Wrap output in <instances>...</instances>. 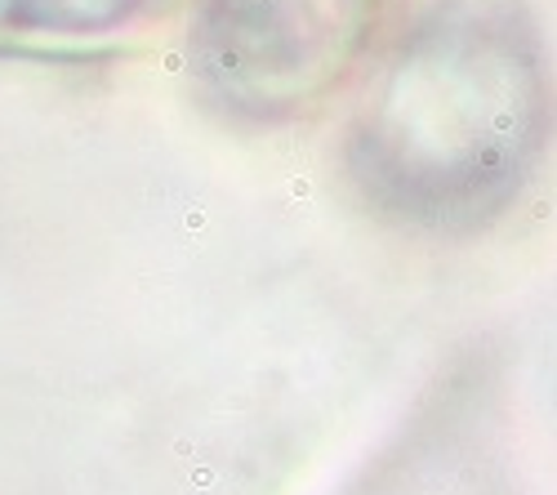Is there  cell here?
Wrapping results in <instances>:
<instances>
[{"label": "cell", "instance_id": "obj_1", "mask_svg": "<svg viewBox=\"0 0 557 495\" xmlns=\"http://www.w3.org/2000/svg\"><path fill=\"white\" fill-rule=\"evenodd\" d=\"M380 0H210L206 67L255 103L308 99L366 40Z\"/></svg>", "mask_w": 557, "mask_h": 495}]
</instances>
